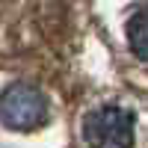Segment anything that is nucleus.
I'll return each instance as SVG.
<instances>
[{
    "mask_svg": "<svg viewBox=\"0 0 148 148\" xmlns=\"http://www.w3.org/2000/svg\"><path fill=\"white\" fill-rule=\"evenodd\" d=\"M47 101L30 83H12L0 92V121L9 130H33L45 125Z\"/></svg>",
    "mask_w": 148,
    "mask_h": 148,
    "instance_id": "f257e3e1",
    "label": "nucleus"
},
{
    "mask_svg": "<svg viewBox=\"0 0 148 148\" xmlns=\"http://www.w3.org/2000/svg\"><path fill=\"white\" fill-rule=\"evenodd\" d=\"M83 136L92 148H133V116L121 107H98L83 121Z\"/></svg>",
    "mask_w": 148,
    "mask_h": 148,
    "instance_id": "f03ea898",
    "label": "nucleus"
},
{
    "mask_svg": "<svg viewBox=\"0 0 148 148\" xmlns=\"http://www.w3.org/2000/svg\"><path fill=\"white\" fill-rule=\"evenodd\" d=\"M127 45L139 59L148 62V6L130 15V21H127Z\"/></svg>",
    "mask_w": 148,
    "mask_h": 148,
    "instance_id": "7ed1b4c3",
    "label": "nucleus"
}]
</instances>
